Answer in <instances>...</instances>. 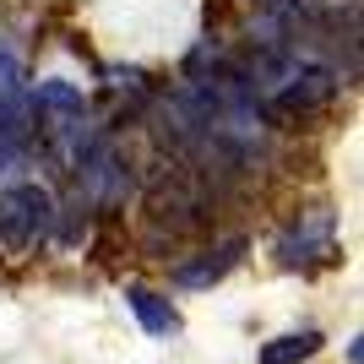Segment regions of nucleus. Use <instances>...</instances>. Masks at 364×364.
Here are the masks:
<instances>
[{
  "label": "nucleus",
  "mask_w": 364,
  "mask_h": 364,
  "mask_svg": "<svg viewBox=\"0 0 364 364\" xmlns=\"http://www.w3.org/2000/svg\"><path fill=\"white\" fill-rule=\"evenodd\" d=\"M98 136H104V125H92V104L76 82L44 76L38 87H28V141H38L60 174H71L76 158Z\"/></svg>",
  "instance_id": "nucleus-1"
},
{
  "label": "nucleus",
  "mask_w": 364,
  "mask_h": 364,
  "mask_svg": "<svg viewBox=\"0 0 364 364\" xmlns=\"http://www.w3.org/2000/svg\"><path fill=\"white\" fill-rule=\"evenodd\" d=\"M49 234H55V191L38 180L6 185L0 191V250L22 261L38 245H49Z\"/></svg>",
  "instance_id": "nucleus-2"
},
{
  "label": "nucleus",
  "mask_w": 364,
  "mask_h": 364,
  "mask_svg": "<svg viewBox=\"0 0 364 364\" xmlns=\"http://www.w3.org/2000/svg\"><path fill=\"white\" fill-rule=\"evenodd\" d=\"M71 180H76V201H82L87 213H114V207H125V201H131V191H136L131 158L120 152V141L109 136V131L92 141L82 158H76Z\"/></svg>",
  "instance_id": "nucleus-3"
},
{
  "label": "nucleus",
  "mask_w": 364,
  "mask_h": 364,
  "mask_svg": "<svg viewBox=\"0 0 364 364\" xmlns=\"http://www.w3.org/2000/svg\"><path fill=\"white\" fill-rule=\"evenodd\" d=\"M240 250H245V240H223V245H213V250H196L191 261H174V267H168V283H174V289H213V283H223V277L240 267Z\"/></svg>",
  "instance_id": "nucleus-4"
},
{
  "label": "nucleus",
  "mask_w": 364,
  "mask_h": 364,
  "mask_svg": "<svg viewBox=\"0 0 364 364\" xmlns=\"http://www.w3.org/2000/svg\"><path fill=\"white\" fill-rule=\"evenodd\" d=\"M332 256V213H304L299 223L277 240V261L283 267H304V261H326Z\"/></svg>",
  "instance_id": "nucleus-5"
},
{
  "label": "nucleus",
  "mask_w": 364,
  "mask_h": 364,
  "mask_svg": "<svg viewBox=\"0 0 364 364\" xmlns=\"http://www.w3.org/2000/svg\"><path fill=\"white\" fill-rule=\"evenodd\" d=\"M125 304H131V316L141 321V332H147V337H180V310H174L158 289L131 283V289H125Z\"/></svg>",
  "instance_id": "nucleus-6"
},
{
  "label": "nucleus",
  "mask_w": 364,
  "mask_h": 364,
  "mask_svg": "<svg viewBox=\"0 0 364 364\" xmlns=\"http://www.w3.org/2000/svg\"><path fill=\"white\" fill-rule=\"evenodd\" d=\"M0 114H28V71L11 44H0Z\"/></svg>",
  "instance_id": "nucleus-7"
},
{
  "label": "nucleus",
  "mask_w": 364,
  "mask_h": 364,
  "mask_svg": "<svg viewBox=\"0 0 364 364\" xmlns=\"http://www.w3.org/2000/svg\"><path fill=\"white\" fill-rule=\"evenodd\" d=\"M321 353V332L316 326H299V332H283L261 348V364H304Z\"/></svg>",
  "instance_id": "nucleus-8"
}]
</instances>
